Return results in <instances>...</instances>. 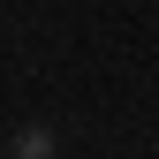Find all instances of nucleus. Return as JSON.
Returning a JSON list of instances; mask_svg holds the SVG:
<instances>
[{"mask_svg":"<svg viewBox=\"0 0 159 159\" xmlns=\"http://www.w3.org/2000/svg\"><path fill=\"white\" fill-rule=\"evenodd\" d=\"M15 152H23V159H53V144H46V129H30L23 144H15Z\"/></svg>","mask_w":159,"mask_h":159,"instance_id":"1","label":"nucleus"}]
</instances>
